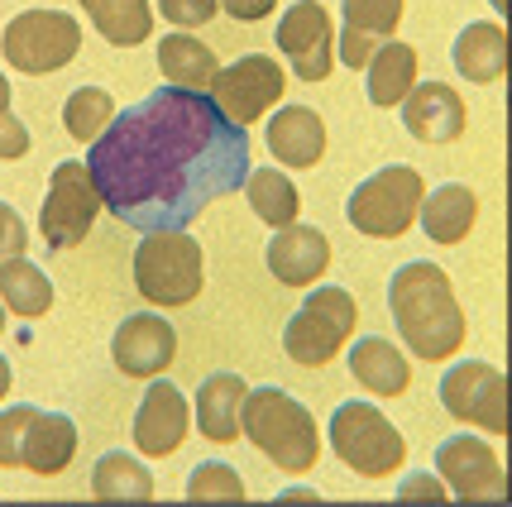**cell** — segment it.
I'll list each match as a JSON object with an SVG mask.
<instances>
[{"mask_svg": "<svg viewBox=\"0 0 512 507\" xmlns=\"http://www.w3.org/2000/svg\"><path fill=\"white\" fill-rule=\"evenodd\" d=\"M101 211L134 230H187L211 201L245 187L249 139L206 91H154L91 139Z\"/></svg>", "mask_w": 512, "mask_h": 507, "instance_id": "1", "label": "cell"}, {"mask_svg": "<svg viewBox=\"0 0 512 507\" xmlns=\"http://www.w3.org/2000/svg\"><path fill=\"white\" fill-rule=\"evenodd\" d=\"M388 311H393L398 340L426 364L455 359L465 350V307L455 302V287L441 264H426V259L402 264L388 278Z\"/></svg>", "mask_w": 512, "mask_h": 507, "instance_id": "2", "label": "cell"}, {"mask_svg": "<svg viewBox=\"0 0 512 507\" xmlns=\"http://www.w3.org/2000/svg\"><path fill=\"white\" fill-rule=\"evenodd\" d=\"M240 436H245L264 460H273L283 474H312L321 460V431L316 417L288 393V388H249L245 412H240Z\"/></svg>", "mask_w": 512, "mask_h": 507, "instance_id": "3", "label": "cell"}, {"mask_svg": "<svg viewBox=\"0 0 512 507\" xmlns=\"http://www.w3.org/2000/svg\"><path fill=\"white\" fill-rule=\"evenodd\" d=\"M134 287L158 311L197 302L206 287V254L187 230H144L134 249Z\"/></svg>", "mask_w": 512, "mask_h": 507, "instance_id": "4", "label": "cell"}, {"mask_svg": "<svg viewBox=\"0 0 512 507\" xmlns=\"http://www.w3.org/2000/svg\"><path fill=\"white\" fill-rule=\"evenodd\" d=\"M326 436H331L335 460L345 464L350 474H359V479H388L407 460L402 431L383 417L374 402H364V397H350V402L335 407Z\"/></svg>", "mask_w": 512, "mask_h": 507, "instance_id": "5", "label": "cell"}, {"mask_svg": "<svg viewBox=\"0 0 512 507\" xmlns=\"http://www.w3.org/2000/svg\"><path fill=\"white\" fill-rule=\"evenodd\" d=\"M359 326V302L335 283L312 287V297L292 311V321L283 326V350L292 364L302 369H321L340 359V350L350 345V335Z\"/></svg>", "mask_w": 512, "mask_h": 507, "instance_id": "6", "label": "cell"}, {"mask_svg": "<svg viewBox=\"0 0 512 507\" xmlns=\"http://www.w3.org/2000/svg\"><path fill=\"white\" fill-rule=\"evenodd\" d=\"M426 197V177L407 163H388L374 177H364L350 201H345V221L369 240H398L417 225V206Z\"/></svg>", "mask_w": 512, "mask_h": 507, "instance_id": "7", "label": "cell"}, {"mask_svg": "<svg viewBox=\"0 0 512 507\" xmlns=\"http://www.w3.org/2000/svg\"><path fill=\"white\" fill-rule=\"evenodd\" d=\"M0 53L24 77L63 72L82 53V24L63 10H20L0 34Z\"/></svg>", "mask_w": 512, "mask_h": 507, "instance_id": "8", "label": "cell"}, {"mask_svg": "<svg viewBox=\"0 0 512 507\" xmlns=\"http://www.w3.org/2000/svg\"><path fill=\"white\" fill-rule=\"evenodd\" d=\"M101 211V192L91 182V168L82 158H63L48 177V197L39 206V230L48 249H77L91 235Z\"/></svg>", "mask_w": 512, "mask_h": 507, "instance_id": "9", "label": "cell"}, {"mask_svg": "<svg viewBox=\"0 0 512 507\" xmlns=\"http://www.w3.org/2000/svg\"><path fill=\"white\" fill-rule=\"evenodd\" d=\"M283 91H288V72L273 63V53H240L230 67L216 72V82H211L206 96L221 106V115L230 125L249 130L254 120H264L283 101Z\"/></svg>", "mask_w": 512, "mask_h": 507, "instance_id": "10", "label": "cell"}, {"mask_svg": "<svg viewBox=\"0 0 512 507\" xmlns=\"http://www.w3.org/2000/svg\"><path fill=\"white\" fill-rule=\"evenodd\" d=\"M441 407L465 426H479L489 436H508V378L493 364L460 359L441 378Z\"/></svg>", "mask_w": 512, "mask_h": 507, "instance_id": "11", "label": "cell"}, {"mask_svg": "<svg viewBox=\"0 0 512 507\" xmlns=\"http://www.w3.org/2000/svg\"><path fill=\"white\" fill-rule=\"evenodd\" d=\"M436 479L460 503H498L508 493L503 464L493 455V445L479 441V436H450V441H441V450H436Z\"/></svg>", "mask_w": 512, "mask_h": 507, "instance_id": "12", "label": "cell"}, {"mask_svg": "<svg viewBox=\"0 0 512 507\" xmlns=\"http://www.w3.org/2000/svg\"><path fill=\"white\" fill-rule=\"evenodd\" d=\"M278 53L288 58V67L302 82H326L335 67V29L331 15L316 0H297L288 5V15H278Z\"/></svg>", "mask_w": 512, "mask_h": 507, "instance_id": "13", "label": "cell"}, {"mask_svg": "<svg viewBox=\"0 0 512 507\" xmlns=\"http://www.w3.org/2000/svg\"><path fill=\"white\" fill-rule=\"evenodd\" d=\"M187 431H192L187 397H182L178 383H168V378L158 374L149 383V393L139 397V412H134V450L149 455V460H168V455L182 450Z\"/></svg>", "mask_w": 512, "mask_h": 507, "instance_id": "14", "label": "cell"}, {"mask_svg": "<svg viewBox=\"0 0 512 507\" xmlns=\"http://www.w3.org/2000/svg\"><path fill=\"white\" fill-rule=\"evenodd\" d=\"M111 359L125 378L168 374L173 359H178V331H173V321H163L158 311H134V316H125L111 340Z\"/></svg>", "mask_w": 512, "mask_h": 507, "instance_id": "15", "label": "cell"}, {"mask_svg": "<svg viewBox=\"0 0 512 507\" xmlns=\"http://www.w3.org/2000/svg\"><path fill=\"white\" fill-rule=\"evenodd\" d=\"M398 106L407 134L422 144H455L465 134V96L450 82H412Z\"/></svg>", "mask_w": 512, "mask_h": 507, "instance_id": "16", "label": "cell"}, {"mask_svg": "<svg viewBox=\"0 0 512 507\" xmlns=\"http://www.w3.org/2000/svg\"><path fill=\"white\" fill-rule=\"evenodd\" d=\"M402 5L407 0H340V44H335V63H345L350 72H364L369 53L393 39V29L402 24Z\"/></svg>", "mask_w": 512, "mask_h": 507, "instance_id": "17", "label": "cell"}, {"mask_svg": "<svg viewBox=\"0 0 512 507\" xmlns=\"http://www.w3.org/2000/svg\"><path fill=\"white\" fill-rule=\"evenodd\" d=\"M268 273L283 287H312L321 283V273L331 268V240L316 225H283L264 249Z\"/></svg>", "mask_w": 512, "mask_h": 507, "instance_id": "18", "label": "cell"}, {"mask_svg": "<svg viewBox=\"0 0 512 507\" xmlns=\"http://www.w3.org/2000/svg\"><path fill=\"white\" fill-rule=\"evenodd\" d=\"M264 139L268 154L283 168H316L326 154V120L312 106H283V111H273Z\"/></svg>", "mask_w": 512, "mask_h": 507, "instance_id": "19", "label": "cell"}, {"mask_svg": "<svg viewBox=\"0 0 512 507\" xmlns=\"http://www.w3.org/2000/svg\"><path fill=\"white\" fill-rule=\"evenodd\" d=\"M350 374L369 397H402L412 388V364L407 354L383 340V335H364L350 345Z\"/></svg>", "mask_w": 512, "mask_h": 507, "instance_id": "20", "label": "cell"}, {"mask_svg": "<svg viewBox=\"0 0 512 507\" xmlns=\"http://www.w3.org/2000/svg\"><path fill=\"white\" fill-rule=\"evenodd\" d=\"M249 383L240 374H211L197 388V431L216 445L240 441V412H245Z\"/></svg>", "mask_w": 512, "mask_h": 507, "instance_id": "21", "label": "cell"}, {"mask_svg": "<svg viewBox=\"0 0 512 507\" xmlns=\"http://www.w3.org/2000/svg\"><path fill=\"white\" fill-rule=\"evenodd\" d=\"M450 63L465 82H498L508 72V29L493 20H474L460 29V39L450 48Z\"/></svg>", "mask_w": 512, "mask_h": 507, "instance_id": "22", "label": "cell"}, {"mask_svg": "<svg viewBox=\"0 0 512 507\" xmlns=\"http://www.w3.org/2000/svg\"><path fill=\"white\" fill-rule=\"evenodd\" d=\"M417 221H422L431 244H465V235L479 221V197L469 192L465 182H446V187H436V192L422 197Z\"/></svg>", "mask_w": 512, "mask_h": 507, "instance_id": "23", "label": "cell"}, {"mask_svg": "<svg viewBox=\"0 0 512 507\" xmlns=\"http://www.w3.org/2000/svg\"><path fill=\"white\" fill-rule=\"evenodd\" d=\"M158 72H163V82L168 87H182V91H211L216 82V72H221V58H216V48H206L197 34H168V39H158Z\"/></svg>", "mask_w": 512, "mask_h": 507, "instance_id": "24", "label": "cell"}, {"mask_svg": "<svg viewBox=\"0 0 512 507\" xmlns=\"http://www.w3.org/2000/svg\"><path fill=\"white\" fill-rule=\"evenodd\" d=\"M77 455V426L63 412H34L29 431H24V469L39 474V479H53L63 474Z\"/></svg>", "mask_w": 512, "mask_h": 507, "instance_id": "25", "label": "cell"}, {"mask_svg": "<svg viewBox=\"0 0 512 507\" xmlns=\"http://www.w3.org/2000/svg\"><path fill=\"white\" fill-rule=\"evenodd\" d=\"M364 77H369V106L379 111H393L402 96L417 82V48L402 44V39H383L369 63H364Z\"/></svg>", "mask_w": 512, "mask_h": 507, "instance_id": "26", "label": "cell"}, {"mask_svg": "<svg viewBox=\"0 0 512 507\" xmlns=\"http://www.w3.org/2000/svg\"><path fill=\"white\" fill-rule=\"evenodd\" d=\"M82 15L96 24V34L115 48H139L154 34L149 0H82Z\"/></svg>", "mask_w": 512, "mask_h": 507, "instance_id": "27", "label": "cell"}, {"mask_svg": "<svg viewBox=\"0 0 512 507\" xmlns=\"http://www.w3.org/2000/svg\"><path fill=\"white\" fill-rule=\"evenodd\" d=\"M91 493L101 503H149L154 498V474L144 464L125 455V450H111L91 464Z\"/></svg>", "mask_w": 512, "mask_h": 507, "instance_id": "28", "label": "cell"}, {"mask_svg": "<svg viewBox=\"0 0 512 507\" xmlns=\"http://www.w3.org/2000/svg\"><path fill=\"white\" fill-rule=\"evenodd\" d=\"M0 302H5V311L34 321V316H44L53 307V283H48V273L39 264H29L24 254H15V259L0 264Z\"/></svg>", "mask_w": 512, "mask_h": 507, "instance_id": "29", "label": "cell"}, {"mask_svg": "<svg viewBox=\"0 0 512 507\" xmlns=\"http://www.w3.org/2000/svg\"><path fill=\"white\" fill-rule=\"evenodd\" d=\"M245 201L254 206V216L273 230H283L302 216V197H297V187H292L288 173H278V168H249L245 173Z\"/></svg>", "mask_w": 512, "mask_h": 507, "instance_id": "30", "label": "cell"}, {"mask_svg": "<svg viewBox=\"0 0 512 507\" xmlns=\"http://www.w3.org/2000/svg\"><path fill=\"white\" fill-rule=\"evenodd\" d=\"M111 120H115V96L106 87H77L63 101V130L77 144H91Z\"/></svg>", "mask_w": 512, "mask_h": 507, "instance_id": "31", "label": "cell"}, {"mask_svg": "<svg viewBox=\"0 0 512 507\" xmlns=\"http://www.w3.org/2000/svg\"><path fill=\"white\" fill-rule=\"evenodd\" d=\"M187 498L192 503H240L245 498V479H240V469L225 460H206L192 469V479H187Z\"/></svg>", "mask_w": 512, "mask_h": 507, "instance_id": "32", "label": "cell"}, {"mask_svg": "<svg viewBox=\"0 0 512 507\" xmlns=\"http://www.w3.org/2000/svg\"><path fill=\"white\" fill-rule=\"evenodd\" d=\"M34 412L39 407H29V402H15L0 412V469H24V431H29Z\"/></svg>", "mask_w": 512, "mask_h": 507, "instance_id": "33", "label": "cell"}, {"mask_svg": "<svg viewBox=\"0 0 512 507\" xmlns=\"http://www.w3.org/2000/svg\"><path fill=\"white\" fill-rule=\"evenodd\" d=\"M221 15V0H158V20H168L173 29H201Z\"/></svg>", "mask_w": 512, "mask_h": 507, "instance_id": "34", "label": "cell"}, {"mask_svg": "<svg viewBox=\"0 0 512 507\" xmlns=\"http://www.w3.org/2000/svg\"><path fill=\"white\" fill-rule=\"evenodd\" d=\"M29 249V230H24V221L0 201V264L5 259H15V254H24Z\"/></svg>", "mask_w": 512, "mask_h": 507, "instance_id": "35", "label": "cell"}, {"mask_svg": "<svg viewBox=\"0 0 512 507\" xmlns=\"http://www.w3.org/2000/svg\"><path fill=\"white\" fill-rule=\"evenodd\" d=\"M29 154V130L15 115H0V158H24Z\"/></svg>", "mask_w": 512, "mask_h": 507, "instance_id": "36", "label": "cell"}, {"mask_svg": "<svg viewBox=\"0 0 512 507\" xmlns=\"http://www.w3.org/2000/svg\"><path fill=\"white\" fill-rule=\"evenodd\" d=\"M273 5H278V0H221L225 15H235V20H245V24L273 15Z\"/></svg>", "mask_w": 512, "mask_h": 507, "instance_id": "37", "label": "cell"}, {"mask_svg": "<svg viewBox=\"0 0 512 507\" xmlns=\"http://www.w3.org/2000/svg\"><path fill=\"white\" fill-rule=\"evenodd\" d=\"M398 493H402V498H450L441 479H407Z\"/></svg>", "mask_w": 512, "mask_h": 507, "instance_id": "38", "label": "cell"}, {"mask_svg": "<svg viewBox=\"0 0 512 507\" xmlns=\"http://www.w3.org/2000/svg\"><path fill=\"white\" fill-rule=\"evenodd\" d=\"M10 383H15V374H10V359L0 354V402L10 397Z\"/></svg>", "mask_w": 512, "mask_h": 507, "instance_id": "39", "label": "cell"}, {"mask_svg": "<svg viewBox=\"0 0 512 507\" xmlns=\"http://www.w3.org/2000/svg\"><path fill=\"white\" fill-rule=\"evenodd\" d=\"M10 96H15V87H10L5 72H0V115H10Z\"/></svg>", "mask_w": 512, "mask_h": 507, "instance_id": "40", "label": "cell"}, {"mask_svg": "<svg viewBox=\"0 0 512 507\" xmlns=\"http://www.w3.org/2000/svg\"><path fill=\"white\" fill-rule=\"evenodd\" d=\"M493 10H498V15H508V0H489Z\"/></svg>", "mask_w": 512, "mask_h": 507, "instance_id": "41", "label": "cell"}, {"mask_svg": "<svg viewBox=\"0 0 512 507\" xmlns=\"http://www.w3.org/2000/svg\"><path fill=\"white\" fill-rule=\"evenodd\" d=\"M0 335H5V302H0Z\"/></svg>", "mask_w": 512, "mask_h": 507, "instance_id": "42", "label": "cell"}]
</instances>
